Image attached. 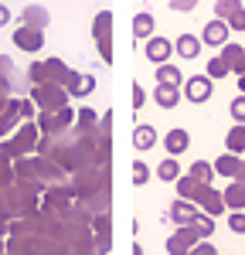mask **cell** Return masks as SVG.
I'll return each instance as SVG.
<instances>
[{
    "mask_svg": "<svg viewBox=\"0 0 245 255\" xmlns=\"http://www.w3.org/2000/svg\"><path fill=\"white\" fill-rule=\"evenodd\" d=\"M157 177H160V180H167V184H177V180H181V163H177V157H167V160H160V163H157Z\"/></svg>",
    "mask_w": 245,
    "mask_h": 255,
    "instance_id": "cell-16",
    "label": "cell"
},
{
    "mask_svg": "<svg viewBox=\"0 0 245 255\" xmlns=\"http://www.w3.org/2000/svg\"><path fill=\"white\" fill-rule=\"evenodd\" d=\"M65 85H68V92H75V96H89V92H92V85H96V79L68 72V75H65Z\"/></svg>",
    "mask_w": 245,
    "mask_h": 255,
    "instance_id": "cell-18",
    "label": "cell"
},
{
    "mask_svg": "<svg viewBox=\"0 0 245 255\" xmlns=\"http://www.w3.org/2000/svg\"><path fill=\"white\" fill-rule=\"evenodd\" d=\"M194 232L201 235V242H211V235H215V221L208 215H198V221H194Z\"/></svg>",
    "mask_w": 245,
    "mask_h": 255,
    "instance_id": "cell-24",
    "label": "cell"
},
{
    "mask_svg": "<svg viewBox=\"0 0 245 255\" xmlns=\"http://www.w3.org/2000/svg\"><path fill=\"white\" fill-rule=\"evenodd\" d=\"M222 201H225V208L242 211V208H245V187H242V184H235V180H228V191H222Z\"/></svg>",
    "mask_w": 245,
    "mask_h": 255,
    "instance_id": "cell-13",
    "label": "cell"
},
{
    "mask_svg": "<svg viewBox=\"0 0 245 255\" xmlns=\"http://www.w3.org/2000/svg\"><path fill=\"white\" fill-rule=\"evenodd\" d=\"M143 55H146V58L160 68V65H167V58H174V41H170V38H160V34H153V38L146 41Z\"/></svg>",
    "mask_w": 245,
    "mask_h": 255,
    "instance_id": "cell-4",
    "label": "cell"
},
{
    "mask_svg": "<svg viewBox=\"0 0 245 255\" xmlns=\"http://www.w3.org/2000/svg\"><path fill=\"white\" fill-rule=\"evenodd\" d=\"M198 187H201V184H198V180H194V177H191V174H184L181 180H177V194H181V201H191V197H194V191H198Z\"/></svg>",
    "mask_w": 245,
    "mask_h": 255,
    "instance_id": "cell-22",
    "label": "cell"
},
{
    "mask_svg": "<svg viewBox=\"0 0 245 255\" xmlns=\"http://www.w3.org/2000/svg\"><path fill=\"white\" fill-rule=\"evenodd\" d=\"M163 146H167V157H181L184 150L191 146V136H187V129H181V126H174L167 136H163Z\"/></svg>",
    "mask_w": 245,
    "mask_h": 255,
    "instance_id": "cell-8",
    "label": "cell"
},
{
    "mask_svg": "<svg viewBox=\"0 0 245 255\" xmlns=\"http://www.w3.org/2000/svg\"><path fill=\"white\" fill-rule=\"evenodd\" d=\"M133 106H136V109H140V106H143V89H140V85L133 89Z\"/></svg>",
    "mask_w": 245,
    "mask_h": 255,
    "instance_id": "cell-31",
    "label": "cell"
},
{
    "mask_svg": "<svg viewBox=\"0 0 245 255\" xmlns=\"http://www.w3.org/2000/svg\"><path fill=\"white\" fill-rule=\"evenodd\" d=\"M198 38H201V44H208V48H225V44H228V24H225V20H208V24H204V31L201 34H198Z\"/></svg>",
    "mask_w": 245,
    "mask_h": 255,
    "instance_id": "cell-5",
    "label": "cell"
},
{
    "mask_svg": "<svg viewBox=\"0 0 245 255\" xmlns=\"http://www.w3.org/2000/svg\"><path fill=\"white\" fill-rule=\"evenodd\" d=\"M184 79H187V75H184V72L177 68V65H170V61L157 68V85H174V89H181V85H184Z\"/></svg>",
    "mask_w": 245,
    "mask_h": 255,
    "instance_id": "cell-12",
    "label": "cell"
},
{
    "mask_svg": "<svg viewBox=\"0 0 245 255\" xmlns=\"http://www.w3.org/2000/svg\"><path fill=\"white\" fill-rule=\"evenodd\" d=\"M191 255H218V249H215L211 242H198V245L191 249Z\"/></svg>",
    "mask_w": 245,
    "mask_h": 255,
    "instance_id": "cell-29",
    "label": "cell"
},
{
    "mask_svg": "<svg viewBox=\"0 0 245 255\" xmlns=\"http://www.w3.org/2000/svg\"><path fill=\"white\" fill-rule=\"evenodd\" d=\"M153 27H157V17L150 14V10H140L136 17H133V34L140 41H150L153 38Z\"/></svg>",
    "mask_w": 245,
    "mask_h": 255,
    "instance_id": "cell-11",
    "label": "cell"
},
{
    "mask_svg": "<svg viewBox=\"0 0 245 255\" xmlns=\"http://www.w3.org/2000/svg\"><path fill=\"white\" fill-rule=\"evenodd\" d=\"M181 89H174V85H153V102L160 106V109H177V102H181Z\"/></svg>",
    "mask_w": 245,
    "mask_h": 255,
    "instance_id": "cell-10",
    "label": "cell"
},
{
    "mask_svg": "<svg viewBox=\"0 0 245 255\" xmlns=\"http://www.w3.org/2000/svg\"><path fill=\"white\" fill-rule=\"evenodd\" d=\"M211 92H215V82L208 79V75H187V79H184V89H181V96L187 99V102H194V106L208 102Z\"/></svg>",
    "mask_w": 245,
    "mask_h": 255,
    "instance_id": "cell-2",
    "label": "cell"
},
{
    "mask_svg": "<svg viewBox=\"0 0 245 255\" xmlns=\"http://www.w3.org/2000/svg\"><path fill=\"white\" fill-rule=\"evenodd\" d=\"M198 215H201V211H198V204H191V201H181V197H177V201L170 204V221H177V228L194 225Z\"/></svg>",
    "mask_w": 245,
    "mask_h": 255,
    "instance_id": "cell-6",
    "label": "cell"
},
{
    "mask_svg": "<svg viewBox=\"0 0 245 255\" xmlns=\"http://www.w3.org/2000/svg\"><path fill=\"white\" fill-rule=\"evenodd\" d=\"M228 113H232V119H235V126H245V96L232 99V106H228Z\"/></svg>",
    "mask_w": 245,
    "mask_h": 255,
    "instance_id": "cell-25",
    "label": "cell"
},
{
    "mask_svg": "<svg viewBox=\"0 0 245 255\" xmlns=\"http://www.w3.org/2000/svg\"><path fill=\"white\" fill-rule=\"evenodd\" d=\"M204 75L215 82V79H225V75H232V68H228V65L222 61V55H218V58H211V61H208V72H204Z\"/></svg>",
    "mask_w": 245,
    "mask_h": 255,
    "instance_id": "cell-23",
    "label": "cell"
},
{
    "mask_svg": "<svg viewBox=\"0 0 245 255\" xmlns=\"http://www.w3.org/2000/svg\"><path fill=\"white\" fill-rule=\"evenodd\" d=\"M133 146H136V150H153V146H157V129H153V126H136V129H133Z\"/></svg>",
    "mask_w": 245,
    "mask_h": 255,
    "instance_id": "cell-15",
    "label": "cell"
},
{
    "mask_svg": "<svg viewBox=\"0 0 245 255\" xmlns=\"http://www.w3.org/2000/svg\"><path fill=\"white\" fill-rule=\"evenodd\" d=\"M44 24H48V10H44V7H24V27L41 31Z\"/></svg>",
    "mask_w": 245,
    "mask_h": 255,
    "instance_id": "cell-20",
    "label": "cell"
},
{
    "mask_svg": "<svg viewBox=\"0 0 245 255\" xmlns=\"http://www.w3.org/2000/svg\"><path fill=\"white\" fill-rule=\"evenodd\" d=\"M187 174L194 177L198 184H211V180H215V163H208V160H194Z\"/></svg>",
    "mask_w": 245,
    "mask_h": 255,
    "instance_id": "cell-19",
    "label": "cell"
},
{
    "mask_svg": "<svg viewBox=\"0 0 245 255\" xmlns=\"http://www.w3.org/2000/svg\"><path fill=\"white\" fill-rule=\"evenodd\" d=\"M201 38H198V34H191V31H187V34H181V38L174 41V51H177V58H187V61H194V58H201Z\"/></svg>",
    "mask_w": 245,
    "mask_h": 255,
    "instance_id": "cell-7",
    "label": "cell"
},
{
    "mask_svg": "<svg viewBox=\"0 0 245 255\" xmlns=\"http://www.w3.org/2000/svg\"><path fill=\"white\" fill-rule=\"evenodd\" d=\"M191 204H198V211L208 218H218L225 211V201H222V191H215L211 184H201L198 191H194V197H191Z\"/></svg>",
    "mask_w": 245,
    "mask_h": 255,
    "instance_id": "cell-1",
    "label": "cell"
},
{
    "mask_svg": "<svg viewBox=\"0 0 245 255\" xmlns=\"http://www.w3.org/2000/svg\"><path fill=\"white\" fill-rule=\"evenodd\" d=\"M34 96H38L41 102H48V106H58V102H61V96H58V92H41V89H38Z\"/></svg>",
    "mask_w": 245,
    "mask_h": 255,
    "instance_id": "cell-30",
    "label": "cell"
},
{
    "mask_svg": "<svg viewBox=\"0 0 245 255\" xmlns=\"http://www.w3.org/2000/svg\"><path fill=\"white\" fill-rule=\"evenodd\" d=\"M242 58H245V48H242V44H235V41H228V44L222 48V61L228 65V68H235V65H239Z\"/></svg>",
    "mask_w": 245,
    "mask_h": 255,
    "instance_id": "cell-21",
    "label": "cell"
},
{
    "mask_svg": "<svg viewBox=\"0 0 245 255\" xmlns=\"http://www.w3.org/2000/svg\"><path fill=\"white\" fill-rule=\"evenodd\" d=\"M235 184H242V187H245V160H242V167H239V177H235Z\"/></svg>",
    "mask_w": 245,
    "mask_h": 255,
    "instance_id": "cell-32",
    "label": "cell"
},
{
    "mask_svg": "<svg viewBox=\"0 0 245 255\" xmlns=\"http://www.w3.org/2000/svg\"><path fill=\"white\" fill-rule=\"evenodd\" d=\"M239 89H242V96H245V75H242V79H239Z\"/></svg>",
    "mask_w": 245,
    "mask_h": 255,
    "instance_id": "cell-33",
    "label": "cell"
},
{
    "mask_svg": "<svg viewBox=\"0 0 245 255\" xmlns=\"http://www.w3.org/2000/svg\"><path fill=\"white\" fill-rule=\"evenodd\" d=\"M225 146H228L232 157H242L245 153V126H232L228 136H225Z\"/></svg>",
    "mask_w": 245,
    "mask_h": 255,
    "instance_id": "cell-17",
    "label": "cell"
},
{
    "mask_svg": "<svg viewBox=\"0 0 245 255\" xmlns=\"http://www.w3.org/2000/svg\"><path fill=\"white\" fill-rule=\"evenodd\" d=\"M239 167H242V157H232V153H222V157L215 160V174L228 177V180L239 177Z\"/></svg>",
    "mask_w": 245,
    "mask_h": 255,
    "instance_id": "cell-14",
    "label": "cell"
},
{
    "mask_svg": "<svg viewBox=\"0 0 245 255\" xmlns=\"http://www.w3.org/2000/svg\"><path fill=\"white\" fill-rule=\"evenodd\" d=\"M146 177H150L146 163H143V160H136V163H133V184H146Z\"/></svg>",
    "mask_w": 245,
    "mask_h": 255,
    "instance_id": "cell-27",
    "label": "cell"
},
{
    "mask_svg": "<svg viewBox=\"0 0 245 255\" xmlns=\"http://www.w3.org/2000/svg\"><path fill=\"white\" fill-rule=\"evenodd\" d=\"M174 14H191L194 10V0H174V3H167Z\"/></svg>",
    "mask_w": 245,
    "mask_h": 255,
    "instance_id": "cell-28",
    "label": "cell"
},
{
    "mask_svg": "<svg viewBox=\"0 0 245 255\" xmlns=\"http://www.w3.org/2000/svg\"><path fill=\"white\" fill-rule=\"evenodd\" d=\"M14 44H17V48H24V51H41V44H44V31L20 27V31H14Z\"/></svg>",
    "mask_w": 245,
    "mask_h": 255,
    "instance_id": "cell-9",
    "label": "cell"
},
{
    "mask_svg": "<svg viewBox=\"0 0 245 255\" xmlns=\"http://www.w3.org/2000/svg\"><path fill=\"white\" fill-rule=\"evenodd\" d=\"M228 228H232L235 235H245V215H242V211H232V218H228Z\"/></svg>",
    "mask_w": 245,
    "mask_h": 255,
    "instance_id": "cell-26",
    "label": "cell"
},
{
    "mask_svg": "<svg viewBox=\"0 0 245 255\" xmlns=\"http://www.w3.org/2000/svg\"><path fill=\"white\" fill-rule=\"evenodd\" d=\"M201 242V235L194 232V225H184L167 238V255H191V249Z\"/></svg>",
    "mask_w": 245,
    "mask_h": 255,
    "instance_id": "cell-3",
    "label": "cell"
}]
</instances>
